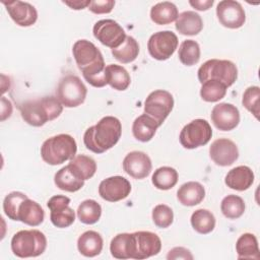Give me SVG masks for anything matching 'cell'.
Here are the masks:
<instances>
[{
    "mask_svg": "<svg viewBox=\"0 0 260 260\" xmlns=\"http://www.w3.org/2000/svg\"><path fill=\"white\" fill-rule=\"evenodd\" d=\"M19 111L24 122L34 127H41L58 118L63 111V105L56 96H44L22 103Z\"/></svg>",
    "mask_w": 260,
    "mask_h": 260,
    "instance_id": "3957f363",
    "label": "cell"
},
{
    "mask_svg": "<svg viewBox=\"0 0 260 260\" xmlns=\"http://www.w3.org/2000/svg\"><path fill=\"white\" fill-rule=\"evenodd\" d=\"M214 1L213 0H195V1H189V4L194 7L196 10L199 11H205L208 10L212 5H213Z\"/></svg>",
    "mask_w": 260,
    "mask_h": 260,
    "instance_id": "f6af8a7d",
    "label": "cell"
},
{
    "mask_svg": "<svg viewBox=\"0 0 260 260\" xmlns=\"http://www.w3.org/2000/svg\"><path fill=\"white\" fill-rule=\"evenodd\" d=\"M122 134V125L118 118L106 116L95 125L87 128L83 135L85 147L94 152L103 153L117 144Z\"/></svg>",
    "mask_w": 260,
    "mask_h": 260,
    "instance_id": "7a4b0ae2",
    "label": "cell"
},
{
    "mask_svg": "<svg viewBox=\"0 0 260 260\" xmlns=\"http://www.w3.org/2000/svg\"><path fill=\"white\" fill-rule=\"evenodd\" d=\"M27 196L19 191H13L6 195L3 200V210L6 216L12 220H17V211L20 203Z\"/></svg>",
    "mask_w": 260,
    "mask_h": 260,
    "instance_id": "f35d334b",
    "label": "cell"
},
{
    "mask_svg": "<svg viewBox=\"0 0 260 260\" xmlns=\"http://www.w3.org/2000/svg\"><path fill=\"white\" fill-rule=\"evenodd\" d=\"M254 182V173L247 166H239L226 174L224 178L225 185L237 191H245L249 189Z\"/></svg>",
    "mask_w": 260,
    "mask_h": 260,
    "instance_id": "ffe728a7",
    "label": "cell"
},
{
    "mask_svg": "<svg viewBox=\"0 0 260 260\" xmlns=\"http://www.w3.org/2000/svg\"><path fill=\"white\" fill-rule=\"evenodd\" d=\"M110 252L117 259H133L135 253L133 233L116 235L110 243Z\"/></svg>",
    "mask_w": 260,
    "mask_h": 260,
    "instance_id": "7402d4cb",
    "label": "cell"
},
{
    "mask_svg": "<svg viewBox=\"0 0 260 260\" xmlns=\"http://www.w3.org/2000/svg\"><path fill=\"white\" fill-rule=\"evenodd\" d=\"M200 96L208 103H215L223 99L226 93V86L222 82L214 79H209L201 83Z\"/></svg>",
    "mask_w": 260,
    "mask_h": 260,
    "instance_id": "8d00e7d4",
    "label": "cell"
},
{
    "mask_svg": "<svg viewBox=\"0 0 260 260\" xmlns=\"http://www.w3.org/2000/svg\"><path fill=\"white\" fill-rule=\"evenodd\" d=\"M63 3L67 6H69L71 9L74 10H80L84 9L89 6L90 1L89 0H74V1H63Z\"/></svg>",
    "mask_w": 260,
    "mask_h": 260,
    "instance_id": "bcb514c9",
    "label": "cell"
},
{
    "mask_svg": "<svg viewBox=\"0 0 260 260\" xmlns=\"http://www.w3.org/2000/svg\"><path fill=\"white\" fill-rule=\"evenodd\" d=\"M192 228L201 235L211 233L215 228V217L213 213L207 209L195 210L190 218Z\"/></svg>",
    "mask_w": 260,
    "mask_h": 260,
    "instance_id": "1f68e13d",
    "label": "cell"
},
{
    "mask_svg": "<svg viewBox=\"0 0 260 260\" xmlns=\"http://www.w3.org/2000/svg\"><path fill=\"white\" fill-rule=\"evenodd\" d=\"M77 217L84 224H93L102 215V206L93 199L82 201L77 208Z\"/></svg>",
    "mask_w": 260,
    "mask_h": 260,
    "instance_id": "836d02e7",
    "label": "cell"
},
{
    "mask_svg": "<svg viewBox=\"0 0 260 260\" xmlns=\"http://www.w3.org/2000/svg\"><path fill=\"white\" fill-rule=\"evenodd\" d=\"M174 108V98L168 90L156 89L148 94L144 102V114L153 118L159 126Z\"/></svg>",
    "mask_w": 260,
    "mask_h": 260,
    "instance_id": "9c48e42d",
    "label": "cell"
},
{
    "mask_svg": "<svg viewBox=\"0 0 260 260\" xmlns=\"http://www.w3.org/2000/svg\"><path fill=\"white\" fill-rule=\"evenodd\" d=\"M159 124L146 114L138 116L132 125V133L135 139L141 142H147L153 138Z\"/></svg>",
    "mask_w": 260,
    "mask_h": 260,
    "instance_id": "4316f807",
    "label": "cell"
},
{
    "mask_svg": "<svg viewBox=\"0 0 260 260\" xmlns=\"http://www.w3.org/2000/svg\"><path fill=\"white\" fill-rule=\"evenodd\" d=\"M205 197V189L199 183L190 181L183 184L177 191L178 201L185 206H195L202 202Z\"/></svg>",
    "mask_w": 260,
    "mask_h": 260,
    "instance_id": "603a6c76",
    "label": "cell"
},
{
    "mask_svg": "<svg viewBox=\"0 0 260 260\" xmlns=\"http://www.w3.org/2000/svg\"><path fill=\"white\" fill-rule=\"evenodd\" d=\"M209 155L219 167L233 165L239 157V149L234 141L228 138L215 139L209 147Z\"/></svg>",
    "mask_w": 260,
    "mask_h": 260,
    "instance_id": "e0dca14e",
    "label": "cell"
},
{
    "mask_svg": "<svg viewBox=\"0 0 260 260\" xmlns=\"http://www.w3.org/2000/svg\"><path fill=\"white\" fill-rule=\"evenodd\" d=\"M54 182L60 190L66 192H76L84 185V180L81 179L69 165L63 167L55 174Z\"/></svg>",
    "mask_w": 260,
    "mask_h": 260,
    "instance_id": "cb8c5ba5",
    "label": "cell"
},
{
    "mask_svg": "<svg viewBox=\"0 0 260 260\" xmlns=\"http://www.w3.org/2000/svg\"><path fill=\"white\" fill-rule=\"evenodd\" d=\"M178 37L171 30H161L150 36L147 43L149 55L156 60L169 59L178 48Z\"/></svg>",
    "mask_w": 260,
    "mask_h": 260,
    "instance_id": "30bf717a",
    "label": "cell"
},
{
    "mask_svg": "<svg viewBox=\"0 0 260 260\" xmlns=\"http://www.w3.org/2000/svg\"><path fill=\"white\" fill-rule=\"evenodd\" d=\"M151 182L159 190H170L178 182V172L171 167H160L154 171Z\"/></svg>",
    "mask_w": 260,
    "mask_h": 260,
    "instance_id": "d6a6232c",
    "label": "cell"
},
{
    "mask_svg": "<svg viewBox=\"0 0 260 260\" xmlns=\"http://www.w3.org/2000/svg\"><path fill=\"white\" fill-rule=\"evenodd\" d=\"M178 15L177 6L169 1L156 3L150 9V18L158 25H165L175 21Z\"/></svg>",
    "mask_w": 260,
    "mask_h": 260,
    "instance_id": "83f0119b",
    "label": "cell"
},
{
    "mask_svg": "<svg viewBox=\"0 0 260 260\" xmlns=\"http://www.w3.org/2000/svg\"><path fill=\"white\" fill-rule=\"evenodd\" d=\"M77 151L75 139L69 134H58L44 141L41 146V156L51 166L61 165L72 159Z\"/></svg>",
    "mask_w": 260,
    "mask_h": 260,
    "instance_id": "277c9868",
    "label": "cell"
},
{
    "mask_svg": "<svg viewBox=\"0 0 260 260\" xmlns=\"http://www.w3.org/2000/svg\"><path fill=\"white\" fill-rule=\"evenodd\" d=\"M139 54V45L137 41L131 37V36H126L125 41L116 49H112V55L114 58L123 63H131L133 62Z\"/></svg>",
    "mask_w": 260,
    "mask_h": 260,
    "instance_id": "4dcf8cb0",
    "label": "cell"
},
{
    "mask_svg": "<svg viewBox=\"0 0 260 260\" xmlns=\"http://www.w3.org/2000/svg\"><path fill=\"white\" fill-rule=\"evenodd\" d=\"M92 32L94 38L104 46L116 49L126 39L124 28L113 19H102L94 23Z\"/></svg>",
    "mask_w": 260,
    "mask_h": 260,
    "instance_id": "8fae6325",
    "label": "cell"
},
{
    "mask_svg": "<svg viewBox=\"0 0 260 260\" xmlns=\"http://www.w3.org/2000/svg\"><path fill=\"white\" fill-rule=\"evenodd\" d=\"M211 122L220 131H231L240 123V112L236 106L219 103L211 111Z\"/></svg>",
    "mask_w": 260,
    "mask_h": 260,
    "instance_id": "9a60e30c",
    "label": "cell"
},
{
    "mask_svg": "<svg viewBox=\"0 0 260 260\" xmlns=\"http://www.w3.org/2000/svg\"><path fill=\"white\" fill-rule=\"evenodd\" d=\"M133 235L135 245L134 259H146L160 252L161 241L156 234L148 231H139L133 233Z\"/></svg>",
    "mask_w": 260,
    "mask_h": 260,
    "instance_id": "2e32d148",
    "label": "cell"
},
{
    "mask_svg": "<svg viewBox=\"0 0 260 260\" xmlns=\"http://www.w3.org/2000/svg\"><path fill=\"white\" fill-rule=\"evenodd\" d=\"M69 204L70 198L64 195H55L48 200L47 206L51 210L50 219L55 226L65 229L74 222L75 212Z\"/></svg>",
    "mask_w": 260,
    "mask_h": 260,
    "instance_id": "7c38bea8",
    "label": "cell"
},
{
    "mask_svg": "<svg viewBox=\"0 0 260 260\" xmlns=\"http://www.w3.org/2000/svg\"><path fill=\"white\" fill-rule=\"evenodd\" d=\"M47 248V238L39 230H22L13 235L11 251L19 258L38 257Z\"/></svg>",
    "mask_w": 260,
    "mask_h": 260,
    "instance_id": "5b68a950",
    "label": "cell"
},
{
    "mask_svg": "<svg viewBox=\"0 0 260 260\" xmlns=\"http://www.w3.org/2000/svg\"><path fill=\"white\" fill-rule=\"evenodd\" d=\"M216 16L221 25L228 28H240L246 21V13L238 1L222 0L216 6Z\"/></svg>",
    "mask_w": 260,
    "mask_h": 260,
    "instance_id": "4fadbf2b",
    "label": "cell"
},
{
    "mask_svg": "<svg viewBox=\"0 0 260 260\" xmlns=\"http://www.w3.org/2000/svg\"><path fill=\"white\" fill-rule=\"evenodd\" d=\"M72 54L83 78L90 85L104 87L108 84L103 54L93 43L87 40L76 41L72 47Z\"/></svg>",
    "mask_w": 260,
    "mask_h": 260,
    "instance_id": "6da1fadb",
    "label": "cell"
},
{
    "mask_svg": "<svg viewBox=\"0 0 260 260\" xmlns=\"http://www.w3.org/2000/svg\"><path fill=\"white\" fill-rule=\"evenodd\" d=\"M211 136L212 129L210 124L204 119H195L183 127L179 140L183 147L194 149L207 144Z\"/></svg>",
    "mask_w": 260,
    "mask_h": 260,
    "instance_id": "ba28073f",
    "label": "cell"
},
{
    "mask_svg": "<svg viewBox=\"0 0 260 260\" xmlns=\"http://www.w3.org/2000/svg\"><path fill=\"white\" fill-rule=\"evenodd\" d=\"M104 246L102 236L95 231H86L77 240V249L85 257H94L101 254Z\"/></svg>",
    "mask_w": 260,
    "mask_h": 260,
    "instance_id": "d4e9b609",
    "label": "cell"
},
{
    "mask_svg": "<svg viewBox=\"0 0 260 260\" xmlns=\"http://www.w3.org/2000/svg\"><path fill=\"white\" fill-rule=\"evenodd\" d=\"M167 259H193V255L191 252L184 247H175L169 251L167 255Z\"/></svg>",
    "mask_w": 260,
    "mask_h": 260,
    "instance_id": "7bdbcfd3",
    "label": "cell"
},
{
    "mask_svg": "<svg viewBox=\"0 0 260 260\" xmlns=\"http://www.w3.org/2000/svg\"><path fill=\"white\" fill-rule=\"evenodd\" d=\"M114 6V0H94L90 1V4L87 8L94 14H106L110 13L113 10Z\"/></svg>",
    "mask_w": 260,
    "mask_h": 260,
    "instance_id": "b9f144b4",
    "label": "cell"
},
{
    "mask_svg": "<svg viewBox=\"0 0 260 260\" xmlns=\"http://www.w3.org/2000/svg\"><path fill=\"white\" fill-rule=\"evenodd\" d=\"M11 19L19 26H30L38 19L37 9L27 2L9 1L3 2Z\"/></svg>",
    "mask_w": 260,
    "mask_h": 260,
    "instance_id": "d6986e66",
    "label": "cell"
},
{
    "mask_svg": "<svg viewBox=\"0 0 260 260\" xmlns=\"http://www.w3.org/2000/svg\"><path fill=\"white\" fill-rule=\"evenodd\" d=\"M179 60L186 66H193L200 60V47L194 40L183 41L179 47Z\"/></svg>",
    "mask_w": 260,
    "mask_h": 260,
    "instance_id": "74e56055",
    "label": "cell"
},
{
    "mask_svg": "<svg viewBox=\"0 0 260 260\" xmlns=\"http://www.w3.org/2000/svg\"><path fill=\"white\" fill-rule=\"evenodd\" d=\"M259 101L260 88L258 86H249L243 93V106L254 115L256 119L259 118Z\"/></svg>",
    "mask_w": 260,
    "mask_h": 260,
    "instance_id": "ab89813d",
    "label": "cell"
},
{
    "mask_svg": "<svg viewBox=\"0 0 260 260\" xmlns=\"http://www.w3.org/2000/svg\"><path fill=\"white\" fill-rule=\"evenodd\" d=\"M152 169L150 157L143 151H131L123 159V170L136 180L146 178Z\"/></svg>",
    "mask_w": 260,
    "mask_h": 260,
    "instance_id": "ac0fdd59",
    "label": "cell"
},
{
    "mask_svg": "<svg viewBox=\"0 0 260 260\" xmlns=\"http://www.w3.org/2000/svg\"><path fill=\"white\" fill-rule=\"evenodd\" d=\"M45 218V212L42 206L26 197L19 205L17 211V220L30 226L40 225Z\"/></svg>",
    "mask_w": 260,
    "mask_h": 260,
    "instance_id": "44dd1931",
    "label": "cell"
},
{
    "mask_svg": "<svg viewBox=\"0 0 260 260\" xmlns=\"http://www.w3.org/2000/svg\"><path fill=\"white\" fill-rule=\"evenodd\" d=\"M87 88L81 79L73 74L63 76L56 89V98L66 108H75L84 103Z\"/></svg>",
    "mask_w": 260,
    "mask_h": 260,
    "instance_id": "52a82bcc",
    "label": "cell"
},
{
    "mask_svg": "<svg viewBox=\"0 0 260 260\" xmlns=\"http://www.w3.org/2000/svg\"><path fill=\"white\" fill-rule=\"evenodd\" d=\"M236 252L238 259H259V246L257 238L250 233L243 234L237 240Z\"/></svg>",
    "mask_w": 260,
    "mask_h": 260,
    "instance_id": "f546056e",
    "label": "cell"
},
{
    "mask_svg": "<svg viewBox=\"0 0 260 260\" xmlns=\"http://www.w3.org/2000/svg\"><path fill=\"white\" fill-rule=\"evenodd\" d=\"M197 76L200 83L214 79L222 82L226 87H230L238 78V69L235 63L230 60L210 59L199 67Z\"/></svg>",
    "mask_w": 260,
    "mask_h": 260,
    "instance_id": "8992f818",
    "label": "cell"
},
{
    "mask_svg": "<svg viewBox=\"0 0 260 260\" xmlns=\"http://www.w3.org/2000/svg\"><path fill=\"white\" fill-rule=\"evenodd\" d=\"M245 202L242 197L238 195H228L220 203V210L222 214L230 219H237L241 217L245 212Z\"/></svg>",
    "mask_w": 260,
    "mask_h": 260,
    "instance_id": "d590c367",
    "label": "cell"
},
{
    "mask_svg": "<svg viewBox=\"0 0 260 260\" xmlns=\"http://www.w3.org/2000/svg\"><path fill=\"white\" fill-rule=\"evenodd\" d=\"M202 28V18L195 11H184L180 13L176 19V29L183 36H196Z\"/></svg>",
    "mask_w": 260,
    "mask_h": 260,
    "instance_id": "484cf974",
    "label": "cell"
},
{
    "mask_svg": "<svg viewBox=\"0 0 260 260\" xmlns=\"http://www.w3.org/2000/svg\"><path fill=\"white\" fill-rule=\"evenodd\" d=\"M73 171L84 181L93 177L96 172V164L93 158L84 154L75 155L68 164Z\"/></svg>",
    "mask_w": 260,
    "mask_h": 260,
    "instance_id": "e575fe53",
    "label": "cell"
},
{
    "mask_svg": "<svg viewBox=\"0 0 260 260\" xmlns=\"http://www.w3.org/2000/svg\"><path fill=\"white\" fill-rule=\"evenodd\" d=\"M152 220L157 228L167 229L174 221V212L166 204H158L152 210Z\"/></svg>",
    "mask_w": 260,
    "mask_h": 260,
    "instance_id": "60d3db41",
    "label": "cell"
},
{
    "mask_svg": "<svg viewBox=\"0 0 260 260\" xmlns=\"http://www.w3.org/2000/svg\"><path fill=\"white\" fill-rule=\"evenodd\" d=\"M107 83L116 90H125L131 82L128 71L121 65L109 64L106 66Z\"/></svg>",
    "mask_w": 260,
    "mask_h": 260,
    "instance_id": "f1b7e54d",
    "label": "cell"
},
{
    "mask_svg": "<svg viewBox=\"0 0 260 260\" xmlns=\"http://www.w3.org/2000/svg\"><path fill=\"white\" fill-rule=\"evenodd\" d=\"M131 192L130 182L122 176H113L103 180L99 186L100 196L109 202L125 199Z\"/></svg>",
    "mask_w": 260,
    "mask_h": 260,
    "instance_id": "5bb4252c",
    "label": "cell"
},
{
    "mask_svg": "<svg viewBox=\"0 0 260 260\" xmlns=\"http://www.w3.org/2000/svg\"><path fill=\"white\" fill-rule=\"evenodd\" d=\"M12 114V104L9 100L2 96L1 98V121L6 120Z\"/></svg>",
    "mask_w": 260,
    "mask_h": 260,
    "instance_id": "ee69618b",
    "label": "cell"
}]
</instances>
